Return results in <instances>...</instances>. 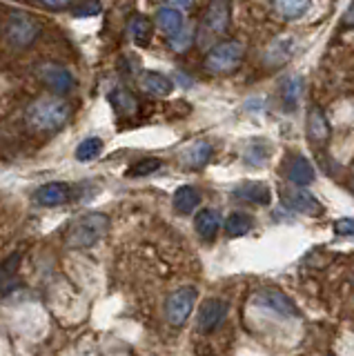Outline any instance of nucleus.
<instances>
[{
  "label": "nucleus",
  "mask_w": 354,
  "mask_h": 356,
  "mask_svg": "<svg viewBox=\"0 0 354 356\" xmlns=\"http://www.w3.org/2000/svg\"><path fill=\"white\" fill-rule=\"evenodd\" d=\"M112 103L114 107L118 109V114H123V116H131V114H136V109H138V103H136V98L131 96L125 87H114L112 89Z\"/></svg>",
  "instance_id": "nucleus-25"
},
{
  "label": "nucleus",
  "mask_w": 354,
  "mask_h": 356,
  "mask_svg": "<svg viewBox=\"0 0 354 356\" xmlns=\"http://www.w3.org/2000/svg\"><path fill=\"white\" fill-rule=\"evenodd\" d=\"M230 25V0H212L205 11L203 29L209 36H220Z\"/></svg>",
  "instance_id": "nucleus-10"
},
{
  "label": "nucleus",
  "mask_w": 354,
  "mask_h": 356,
  "mask_svg": "<svg viewBox=\"0 0 354 356\" xmlns=\"http://www.w3.org/2000/svg\"><path fill=\"white\" fill-rule=\"evenodd\" d=\"M303 78L292 74L290 78H285L283 85H281V98H283V105L287 109H294L298 105V100H301V94H303Z\"/></svg>",
  "instance_id": "nucleus-21"
},
{
  "label": "nucleus",
  "mask_w": 354,
  "mask_h": 356,
  "mask_svg": "<svg viewBox=\"0 0 354 356\" xmlns=\"http://www.w3.org/2000/svg\"><path fill=\"white\" fill-rule=\"evenodd\" d=\"M156 27L165 33V36H174L185 27V16L183 11L174 9V7H161L156 11Z\"/></svg>",
  "instance_id": "nucleus-18"
},
{
  "label": "nucleus",
  "mask_w": 354,
  "mask_h": 356,
  "mask_svg": "<svg viewBox=\"0 0 354 356\" xmlns=\"http://www.w3.org/2000/svg\"><path fill=\"white\" fill-rule=\"evenodd\" d=\"M307 136L314 143H325L330 138V122L319 107L307 111Z\"/></svg>",
  "instance_id": "nucleus-20"
},
{
  "label": "nucleus",
  "mask_w": 354,
  "mask_h": 356,
  "mask_svg": "<svg viewBox=\"0 0 354 356\" xmlns=\"http://www.w3.org/2000/svg\"><path fill=\"white\" fill-rule=\"evenodd\" d=\"M257 307L270 309L274 314H279L283 318H298V307L294 305V300L290 296H285L279 289H263L252 300Z\"/></svg>",
  "instance_id": "nucleus-7"
},
{
  "label": "nucleus",
  "mask_w": 354,
  "mask_h": 356,
  "mask_svg": "<svg viewBox=\"0 0 354 356\" xmlns=\"http://www.w3.org/2000/svg\"><path fill=\"white\" fill-rule=\"evenodd\" d=\"M243 56H246L243 42H239V40L218 42L205 56V70L209 74H230L241 65Z\"/></svg>",
  "instance_id": "nucleus-4"
},
{
  "label": "nucleus",
  "mask_w": 354,
  "mask_h": 356,
  "mask_svg": "<svg viewBox=\"0 0 354 356\" xmlns=\"http://www.w3.org/2000/svg\"><path fill=\"white\" fill-rule=\"evenodd\" d=\"M268 159H270V145H268V143L254 140V143L248 145V149H246V161H248L252 167H261Z\"/></svg>",
  "instance_id": "nucleus-27"
},
{
  "label": "nucleus",
  "mask_w": 354,
  "mask_h": 356,
  "mask_svg": "<svg viewBox=\"0 0 354 356\" xmlns=\"http://www.w3.org/2000/svg\"><path fill=\"white\" fill-rule=\"evenodd\" d=\"M254 225V220L250 214H243V211H232V214L225 218V232L227 236L232 238H239L243 234H248Z\"/></svg>",
  "instance_id": "nucleus-23"
},
{
  "label": "nucleus",
  "mask_w": 354,
  "mask_h": 356,
  "mask_svg": "<svg viewBox=\"0 0 354 356\" xmlns=\"http://www.w3.org/2000/svg\"><path fill=\"white\" fill-rule=\"evenodd\" d=\"M172 203L179 214H190V211H194L198 205H201V192L192 185H183L174 192Z\"/></svg>",
  "instance_id": "nucleus-19"
},
{
  "label": "nucleus",
  "mask_w": 354,
  "mask_h": 356,
  "mask_svg": "<svg viewBox=\"0 0 354 356\" xmlns=\"http://www.w3.org/2000/svg\"><path fill=\"white\" fill-rule=\"evenodd\" d=\"M38 3L49 5V7H65V5H70L72 0H38Z\"/></svg>",
  "instance_id": "nucleus-33"
},
{
  "label": "nucleus",
  "mask_w": 354,
  "mask_h": 356,
  "mask_svg": "<svg viewBox=\"0 0 354 356\" xmlns=\"http://www.w3.org/2000/svg\"><path fill=\"white\" fill-rule=\"evenodd\" d=\"M70 194H72V189L67 183H47L36 189L34 200L42 207H56V205L67 203Z\"/></svg>",
  "instance_id": "nucleus-13"
},
{
  "label": "nucleus",
  "mask_w": 354,
  "mask_h": 356,
  "mask_svg": "<svg viewBox=\"0 0 354 356\" xmlns=\"http://www.w3.org/2000/svg\"><path fill=\"white\" fill-rule=\"evenodd\" d=\"M272 7L279 11L283 18H301L305 16L309 7H312V0H272Z\"/></svg>",
  "instance_id": "nucleus-22"
},
{
  "label": "nucleus",
  "mask_w": 354,
  "mask_h": 356,
  "mask_svg": "<svg viewBox=\"0 0 354 356\" xmlns=\"http://www.w3.org/2000/svg\"><path fill=\"white\" fill-rule=\"evenodd\" d=\"M194 303H196V289L190 287V285L179 287L168 298V305H165V314H168V321L172 323L174 327L183 325V323L190 318L192 309H194Z\"/></svg>",
  "instance_id": "nucleus-5"
},
{
  "label": "nucleus",
  "mask_w": 354,
  "mask_h": 356,
  "mask_svg": "<svg viewBox=\"0 0 354 356\" xmlns=\"http://www.w3.org/2000/svg\"><path fill=\"white\" fill-rule=\"evenodd\" d=\"M127 31H129V38L134 40L136 44H145L150 40V36H152V22H150L147 16L136 14V16H131Z\"/></svg>",
  "instance_id": "nucleus-24"
},
{
  "label": "nucleus",
  "mask_w": 354,
  "mask_h": 356,
  "mask_svg": "<svg viewBox=\"0 0 354 356\" xmlns=\"http://www.w3.org/2000/svg\"><path fill=\"white\" fill-rule=\"evenodd\" d=\"M163 167V161L161 159H140L138 163H134L129 167V176H136V178H143V176H150L154 172H159Z\"/></svg>",
  "instance_id": "nucleus-28"
},
{
  "label": "nucleus",
  "mask_w": 354,
  "mask_h": 356,
  "mask_svg": "<svg viewBox=\"0 0 354 356\" xmlns=\"http://www.w3.org/2000/svg\"><path fill=\"white\" fill-rule=\"evenodd\" d=\"M38 78L40 83L47 89H51L54 94H70L76 87V78L67 67L56 65V63H45L38 67Z\"/></svg>",
  "instance_id": "nucleus-6"
},
{
  "label": "nucleus",
  "mask_w": 354,
  "mask_h": 356,
  "mask_svg": "<svg viewBox=\"0 0 354 356\" xmlns=\"http://www.w3.org/2000/svg\"><path fill=\"white\" fill-rule=\"evenodd\" d=\"M294 47H296V40H294V36H290V33H287V36L274 38L263 54V63L268 67H279L290 60V56L294 54Z\"/></svg>",
  "instance_id": "nucleus-12"
},
{
  "label": "nucleus",
  "mask_w": 354,
  "mask_h": 356,
  "mask_svg": "<svg viewBox=\"0 0 354 356\" xmlns=\"http://www.w3.org/2000/svg\"><path fill=\"white\" fill-rule=\"evenodd\" d=\"M138 83H140L143 92L150 94V96H159V98L170 96L172 89H174L172 78H168V76L161 74V72H145V74L140 76Z\"/></svg>",
  "instance_id": "nucleus-16"
},
{
  "label": "nucleus",
  "mask_w": 354,
  "mask_h": 356,
  "mask_svg": "<svg viewBox=\"0 0 354 356\" xmlns=\"http://www.w3.org/2000/svg\"><path fill=\"white\" fill-rule=\"evenodd\" d=\"M109 232V216L103 211H87V214L76 218L67 234H65V243L67 248H92L98 241H103Z\"/></svg>",
  "instance_id": "nucleus-2"
},
{
  "label": "nucleus",
  "mask_w": 354,
  "mask_h": 356,
  "mask_svg": "<svg viewBox=\"0 0 354 356\" xmlns=\"http://www.w3.org/2000/svg\"><path fill=\"white\" fill-rule=\"evenodd\" d=\"M101 152H103V140L98 138V136H90V138H85V140L79 143V147H76V161L90 163Z\"/></svg>",
  "instance_id": "nucleus-26"
},
{
  "label": "nucleus",
  "mask_w": 354,
  "mask_h": 356,
  "mask_svg": "<svg viewBox=\"0 0 354 356\" xmlns=\"http://www.w3.org/2000/svg\"><path fill=\"white\" fill-rule=\"evenodd\" d=\"M285 174H287V181L296 187H307L309 183H314V178H316L312 163H309L301 154L290 156V161H287V167H285Z\"/></svg>",
  "instance_id": "nucleus-11"
},
{
  "label": "nucleus",
  "mask_w": 354,
  "mask_h": 356,
  "mask_svg": "<svg viewBox=\"0 0 354 356\" xmlns=\"http://www.w3.org/2000/svg\"><path fill=\"white\" fill-rule=\"evenodd\" d=\"M5 36L12 47L27 49L40 36V22L34 16L25 14V11H14V14H9V18H7Z\"/></svg>",
  "instance_id": "nucleus-3"
},
{
  "label": "nucleus",
  "mask_w": 354,
  "mask_h": 356,
  "mask_svg": "<svg viewBox=\"0 0 354 356\" xmlns=\"http://www.w3.org/2000/svg\"><path fill=\"white\" fill-rule=\"evenodd\" d=\"M220 225H223V220H220V214L216 209H201L196 214V218H194L196 234L203 241H214Z\"/></svg>",
  "instance_id": "nucleus-17"
},
{
  "label": "nucleus",
  "mask_w": 354,
  "mask_h": 356,
  "mask_svg": "<svg viewBox=\"0 0 354 356\" xmlns=\"http://www.w3.org/2000/svg\"><path fill=\"white\" fill-rule=\"evenodd\" d=\"M192 5H194V0H170V7L179 9V11H183V9H190Z\"/></svg>",
  "instance_id": "nucleus-32"
},
{
  "label": "nucleus",
  "mask_w": 354,
  "mask_h": 356,
  "mask_svg": "<svg viewBox=\"0 0 354 356\" xmlns=\"http://www.w3.org/2000/svg\"><path fill=\"white\" fill-rule=\"evenodd\" d=\"M227 316V303L220 298H209L201 305L198 309V316H196V327L201 332H212L216 330L223 318Z\"/></svg>",
  "instance_id": "nucleus-9"
},
{
  "label": "nucleus",
  "mask_w": 354,
  "mask_h": 356,
  "mask_svg": "<svg viewBox=\"0 0 354 356\" xmlns=\"http://www.w3.org/2000/svg\"><path fill=\"white\" fill-rule=\"evenodd\" d=\"M25 118L31 129L51 134L67 125L72 118V107L61 96H42L27 107Z\"/></svg>",
  "instance_id": "nucleus-1"
},
{
  "label": "nucleus",
  "mask_w": 354,
  "mask_h": 356,
  "mask_svg": "<svg viewBox=\"0 0 354 356\" xmlns=\"http://www.w3.org/2000/svg\"><path fill=\"white\" fill-rule=\"evenodd\" d=\"M20 265V254H12L7 261L0 263V287H5L7 283H12V278Z\"/></svg>",
  "instance_id": "nucleus-29"
},
{
  "label": "nucleus",
  "mask_w": 354,
  "mask_h": 356,
  "mask_svg": "<svg viewBox=\"0 0 354 356\" xmlns=\"http://www.w3.org/2000/svg\"><path fill=\"white\" fill-rule=\"evenodd\" d=\"M283 203L298 211V214L305 216H319L323 214V207H321L319 200L307 192L305 187H296V189H283Z\"/></svg>",
  "instance_id": "nucleus-8"
},
{
  "label": "nucleus",
  "mask_w": 354,
  "mask_h": 356,
  "mask_svg": "<svg viewBox=\"0 0 354 356\" xmlns=\"http://www.w3.org/2000/svg\"><path fill=\"white\" fill-rule=\"evenodd\" d=\"M352 192H354V181H352Z\"/></svg>",
  "instance_id": "nucleus-34"
},
{
  "label": "nucleus",
  "mask_w": 354,
  "mask_h": 356,
  "mask_svg": "<svg viewBox=\"0 0 354 356\" xmlns=\"http://www.w3.org/2000/svg\"><path fill=\"white\" fill-rule=\"evenodd\" d=\"M335 232L339 236H354V218H339L335 220Z\"/></svg>",
  "instance_id": "nucleus-31"
},
{
  "label": "nucleus",
  "mask_w": 354,
  "mask_h": 356,
  "mask_svg": "<svg viewBox=\"0 0 354 356\" xmlns=\"http://www.w3.org/2000/svg\"><path fill=\"white\" fill-rule=\"evenodd\" d=\"M212 152H214V147L207 140H194L192 145H187L183 149L181 161H183V165L192 167V170H201V167H205L209 163V159H212Z\"/></svg>",
  "instance_id": "nucleus-15"
},
{
  "label": "nucleus",
  "mask_w": 354,
  "mask_h": 356,
  "mask_svg": "<svg viewBox=\"0 0 354 356\" xmlns=\"http://www.w3.org/2000/svg\"><path fill=\"white\" fill-rule=\"evenodd\" d=\"M190 44H192V29H187V27H183L179 33L170 36V47L174 51H185Z\"/></svg>",
  "instance_id": "nucleus-30"
},
{
  "label": "nucleus",
  "mask_w": 354,
  "mask_h": 356,
  "mask_svg": "<svg viewBox=\"0 0 354 356\" xmlns=\"http://www.w3.org/2000/svg\"><path fill=\"white\" fill-rule=\"evenodd\" d=\"M234 196L246 200V203H254V205H270L272 200V192L270 187L261 183V181H248V183H241L234 189Z\"/></svg>",
  "instance_id": "nucleus-14"
}]
</instances>
